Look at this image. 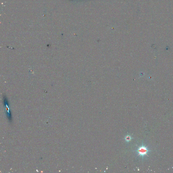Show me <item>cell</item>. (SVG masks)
<instances>
[{
    "instance_id": "obj_1",
    "label": "cell",
    "mask_w": 173,
    "mask_h": 173,
    "mask_svg": "<svg viewBox=\"0 0 173 173\" xmlns=\"http://www.w3.org/2000/svg\"><path fill=\"white\" fill-rule=\"evenodd\" d=\"M136 151L138 156L143 158L145 156L147 155L149 150L147 147L142 144V145L139 147Z\"/></svg>"
},
{
    "instance_id": "obj_2",
    "label": "cell",
    "mask_w": 173,
    "mask_h": 173,
    "mask_svg": "<svg viewBox=\"0 0 173 173\" xmlns=\"http://www.w3.org/2000/svg\"><path fill=\"white\" fill-rule=\"evenodd\" d=\"M132 138V137L131 136L129 135H126L125 137V140L126 142H129L130 141Z\"/></svg>"
}]
</instances>
